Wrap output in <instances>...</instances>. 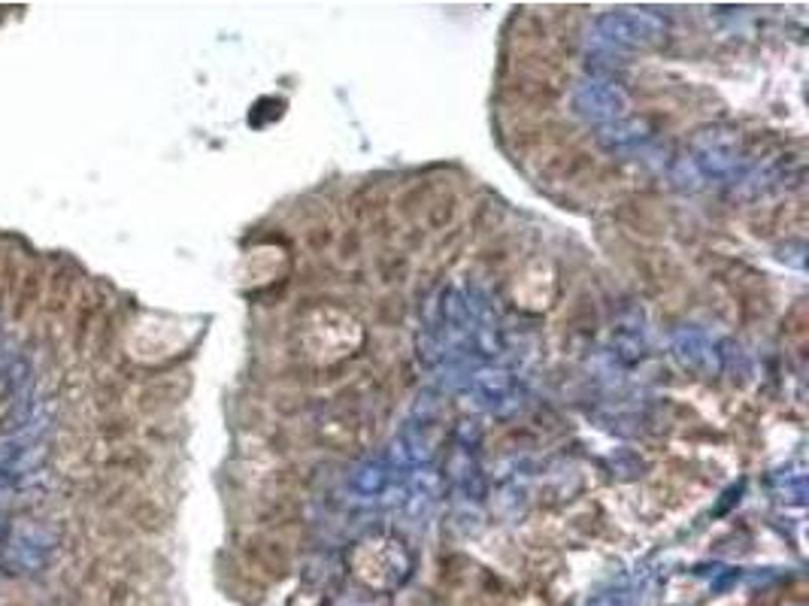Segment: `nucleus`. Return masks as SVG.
Wrapping results in <instances>:
<instances>
[{"instance_id":"f257e3e1","label":"nucleus","mask_w":809,"mask_h":606,"mask_svg":"<svg viewBox=\"0 0 809 606\" xmlns=\"http://www.w3.org/2000/svg\"><path fill=\"white\" fill-rule=\"evenodd\" d=\"M740 161V134L731 128H706L673 161L670 179L682 191H700L706 182L725 179Z\"/></svg>"},{"instance_id":"f03ea898","label":"nucleus","mask_w":809,"mask_h":606,"mask_svg":"<svg viewBox=\"0 0 809 606\" xmlns=\"http://www.w3.org/2000/svg\"><path fill=\"white\" fill-rule=\"evenodd\" d=\"M667 31L664 16L652 10H613L594 22L603 49H655L667 40Z\"/></svg>"},{"instance_id":"7ed1b4c3","label":"nucleus","mask_w":809,"mask_h":606,"mask_svg":"<svg viewBox=\"0 0 809 606\" xmlns=\"http://www.w3.org/2000/svg\"><path fill=\"white\" fill-rule=\"evenodd\" d=\"M570 104H573V113L585 122H594V125H610V122H619L625 119L631 100L625 94V88L613 79L606 76H588L582 82H576L573 94H570Z\"/></svg>"},{"instance_id":"20e7f679","label":"nucleus","mask_w":809,"mask_h":606,"mask_svg":"<svg viewBox=\"0 0 809 606\" xmlns=\"http://www.w3.org/2000/svg\"><path fill=\"white\" fill-rule=\"evenodd\" d=\"M470 388L476 394V400L482 407L494 410V413H507L516 407L519 397V385L513 379V373L507 370H494V367H482L470 376Z\"/></svg>"},{"instance_id":"39448f33","label":"nucleus","mask_w":809,"mask_h":606,"mask_svg":"<svg viewBox=\"0 0 809 606\" xmlns=\"http://www.w3.org/2000/svg\"><path fill=\"white\" fill-rule=\"evenodd\" d=\"M673 352L682 361V367H688L694 373L710 376V373L719 370L716 346L710 343V337H706L703 331H697V328H679L673 334Z\"/></svg>"},{"instance_id":"423d86ee","label":"nucleus","mask_w":809,"mask_h":606,"mask_svg":"<svg viewBox=\"0 0 809 606\" xmlns=\"http://www.w3.org/2000/svg\"><path fill=\"white\" fill-rule=\"evenodd\" d=\"M646 140H649V125L640 122V119H619V122H610V125H603L600 134H597V143H600L606 152H616V155H628V152L640 149Z\"/></svg>"},{"instance_id":"0eeeda50","label":"nucleus","mask_w":809,"mask_h":606,"mask_svg":"<svg viewBox=\"0 0 809 606\" xmlns=\"http://www.w3.org/2000/svg\"><path fill=\"white\" fill-rule=\"evenodd\" d=\"M391 476H394L391 464H388L385 458H376V461H364V464L352 473V485H355V491H361V494H379V491L388 488Z\"/></svg>"}]
</instances>
